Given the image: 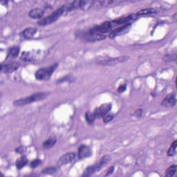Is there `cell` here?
Instances as JSON below:
<instances>
[{
  "label": "cell",
  "instance_id": "6da1fadb",
  "mask_svg": "<svg viewBox=\"0 0 177 177\" xmlns=\"http://www.w3.org/2000/svg\"><path fill=\"white\" fill-rule=\"evenodd\" d=\"M47 94L44 92H39L32 94L31 96L24 98H20L15 100L13 103V105L16 107H23L26 105H29L33 103L38 102L46 98Z\"/></svg>",
  "mask_w": 177,
  "mask_h": 177
},
{
  "label": "cell",
  "instance_id": "7a4b0ae2",
  "mask_svg": "<svg viewBox=\"0 0 177 177\" xmlns=\"http://www.w3.org/2000/svg\"><path fill=\"white\" fill-rule=\"evenodd\" d=\"M65 12V10L64 6H62L61 8H58V10H56L53 12H52L51 14L48 15V16L43 18L42 20H41L40 21L38 22L37 24L39 26H48L49 24H51L53 23H54L55 22H56L58 19L62 15L64 14Z\"/></svg>",
  "mask_w": 177,
  "mask_h": 177
},
{
  "label": "cell",
  "instance_id": "3957f363",
  "mask_svg": "<svg viewBox=\"0 0 177 177\" xmlns=\"http://www.w3.org/2000/svg\"><path fill=\"white\" fill-rule=\"evenodd\" d=\"M58 63H55L52 65H50L48 67L40 69L36 72L35 76L38 80H47L51 77L53 72L58 67Z\"/></svg>",
  "mask_w": 177,
  "mask_h": 177
},
{
  "label": "cell",
  "instance_id": "277c9868",
  "mask_svg": "<svg viewBox=\"0 0 177 177\" xmlns=\"http://www.w3.org/2000/svg\"><path fill=\"white\" fill-rule=\"evenodd\" d=\"M129 59L127 56H121L118 58H99L96 60V63L102 66H114L120 63L125 62Z\"/></svg>",
  "mask_w": 177,
  "mask_h": 177
},
{
  "label": "cell",
  "instance_id": "5b68a950",
  "mask_svg": "<svg viewBox=\"0 0 177 177\" xmlns=\"http://www.w3.org/2000/svg\"><path fill=\"white\" fill-rule=\"evenodd\" d=\"M42 55V51L41 50H32L30 51H24L22 53L21 60L25 62H33L40 60Z\"/></svg>",
  "mask_w": 177,
  "mask_h": 177
},
{
  "label": "cell",
  "instance_id": "8992f818",
  "mask_svg": "<svg viewBox=\"0 0 177 177\" xmlns=\"http://www.w3.org/2000/svg\"><path fill=\"white\" fill-rule=\"evenodd\" d=\"M112 105L111 103H106L103 104L101 106L98 107V108L94 110L93 114L96 118H100V117H103L108 113L109 111L112 109Z\"/></svg>",
  "mask_w": 177,
  "mask_h": 177
},
{
  "label": "cell",
  "instance_id": "52a82bcc",
  "mask_svg": "<svg viewBox=\"0 0 177 177\" xmlns=\"http://www.w3.org/2000/svg\"><path fill=\"white\" fill-rule=\"evenodd\" d=\"M19 66H20V64L16 62L2 63L1 65V71L4 74H10V73L16 71Z\"/></svg>",
  "mask_w": 177,
  "mask_h": 177
},
{
  "label": "cell",
  "instance_id": "ba28073f",
  "mask_svg": "<svg viewBox=\"0 0 177 177\" xmlns=\"http://www.w3.org/2000/svg\"><path fill=\"white\" fill-rule=\"evenodd\" d=\"M131 26H132V24L129 23V24H124L123 26L121 27L116 28L112 31V32L110 33L109 37H110V38H114V37L116 36L125 34L126 33L128 32L129 29H130Z\"/></svg>",
  "mask_w": 177,
  "mask_h": 177
},
{
  "label": "cell",
  "instance_id": "9c48e42d",
  "mask_svg": "<svg viewBox=\"0 0 177 177\" xmlns=\"http://www.w3.org/2000/svg\"><path fill=\"white\" fill-rule=\"evenodd\" d=\"M75 156H76V155H75L74 152H69L62 155L58 159V163H57V166L61 167L62 165H66V164L73 162L75 159Z\"/></svg>",
  "mask_w": 177,
  "mask_h": 177
},
{
  "label": "cell",
  "instance_id": "30bf717a",
  "mask_svg": "<svg viewBox=\"0 0 177 177\" xmlns=\"http://www.w3.org/2000/svg\"><path fill=\"white\" fill-rule=\"evenodd\" d=\"M92 151H91V148L87 146V145H81V146L78 148V156L80 159H86L91 156Z\"/></svg>",
  "mask_w": 177,
  "mask_h": 177
},
{
  "label": "cell",
  "instance_id": "8fae6325",
  "mask_svg": "<svg viewBox=\"0 0 177 177\" xmlns=\"http://www.w3.org/2000/svg\"><path fill=\"white\" fill-rule=\"evenodd\" d=\"M176 103V96L175 94L170 93L164 98L161 103V106L165 107H175Z\"/></svg>",
  "mask_w": 177,
  "mask_h": 177
},
{
  "label": "cell",
  "instance_id": "7c38bea8",
  "mask_svg": "<svg viewBox=\"0 0 177 177\" xmlns=\"http://www.w3.org/2000/svg\"><path fill=\"white\" fill-rule=\"evenodd\" d=\"M44 11L41 8H33L28 12V16L31 19H40L43 17Z\"/></svg>",
  "mask_w": 177,
  "mask_h": 177
},
{
  "label": "cell",
  "instance_id": "4fadbf2b",
  "mask_svg": "<svg viewBox=\"0 0 177 177\" xmlns=\"http://www.w3.org/2000/svg\"><path fill=\"white\" fill-rule=\"evenodd\" d=\"M36 31L37 30L35 28H31V27L27 28L22 31V36L26 40H29L32 38V37L35 36V34L36 33Z\"/></svg>",
  "mask_w": 177,
  "mask_h": 177
},
{
  "label": "cell",
  "instance_id": "5bb4252c",
  "mask_svg": "<svg viewBox=\"0 0 177 177\" xmlns=\"http://www.w3.org/2000/svg\"><path fill=\"white\" fill-rule=\"evenodd\" d=\"M20 49L19 46H12L11 48L8 50L7 53V59L11 60L17 58V55H19V53H20Z\"/></svg>",
  "mask_w": 177,
  "mask_h": 177
},
{
  "label": "cell",
  "instance_id": "9a60e30c",
  "mask_svg": "<svg viewBox=\"0 0 177 177\" xmlns=\"http://www.w3.org/2000/svg\"><path fill=\"white\" fill-rule=\"evenodd\" d=\"M98 171H99V170H98V166H97L96 163L95 165H90V166L87 167L86 170H84L83 176H89L92 175L93 174H94L95 172H96Z\"/></svg>",
  "mask_w": 177,
  "mask_h": 177
},
{
  "label": "cell",
  "instance_id": "2e32d148",
  "mask_svg": "<svg viewBox=\"0 0 177 177\" xmlns=\"http://www.w3.org/2000/svg\"><path fill=\"white\" fill-rule=\"evenodd\" d=\"M27 163H28L27 158L25 156H22L17 159L15 165H16V167L18 170H21L22 168H23Z\"/></svg>",
  "mask_w": 177,
  "mask_h": 177
},
{
  "label": "cell",
  "instance_id": "e0dca14e",
  "mask_svg": "<svg viewBox=\"0 0 177 177\" xmlns=\"http://www.w3.org/2000/svg\"><path fill=\"white\" fill-rule=\"evenodd\" d=\"M157 9L154 8H147L145 9H142L140 11H138L136 14L137 16H141V15H147L157 12Z\"/></svg>",
  "mask_w": 177,
  "mask_h": 177
},
{
  "label": "cell",
  "instance_id": "ac0fdd59",
  "mask_svg": "<svg viewBox=\"0 0 177 177\" xmlns=\"http://www.w3.org/2000/svg\"><path fill=\"white\" fill-rule=\"evenodd\" d=\"M110 160H111V157L109 156V155H105V156H104L101 158L98 162L96 163L98 170H100L102 169L104 166L109 163V161Z\"/></svg>",
  "mask_w": 177,
  "mask_h": 177
},
{
  "label": "cell",
  "instance_id": "d6986e66",
  "mask_svg": "<svg viewBox=\"0 0 177 177\" xmlns=\"http://www.w3.org/2000/svg\"><path fill=\"white\" fill-rule=\"evenodd\" d=\"M57 139L55 137H50L46 141L43 143V147L45 149H50L52 147L54 146V145L56 143Z\"/></svg>",
  "mask_w": 177,
  "mask_h": 177
},
{
  "label": "cell",
  "instance_id": "ffe728a7",
  "mask_svg": "<svg viewBox=\"0 0 177 177\" xmlns=\"http://www.w3.org/2000/svg\"><path fill=\"white\" fill-rule=\"evenodd\" d=\"M176 147H177V141H175L172 143L171 146H170L168 151H167V155H168L169 156H175L176 153Z\"/></svg>",
  "mask_w": 177,
  "mask_h": 177
},
{
  "label": "cell",
  "instance_id": "44dd1931",
  "mask_svg": "<svg viewBox=\"0 0 177 177\" xmlns=\"http://www.w3.org/2000/svg\"><path fill=\"white\" fill-rule=\"evenodd\" d=\"M176 165H172L165 171V176L172 177L176 174Z\"/></svg>",
  "mask_w": 177,
  "mask_h": 177
},
{
  "label": "cell",
  "instance_id": "7402d4cb",
  "mask_svg": "<svg viewBox=\"0 0 177 177\" xmlns=\"http://www.w3.org/2000/svg\"><path fill=\"white\" fill-rule=\"evenodd\" d=\"M85 119H86V121L88 123V124H93L95 119H96V117H95L93 113H91L87 112L85 114Z\"/></svg>",
  "mask_w": 177,
  "mask_h": 177
},
{
  "label": "cell",
  "instance_id": "603a6c76",
  "mask_svg": "<svg viewBox=\"0 0 177 177\" xmlns=\"http://www.w3.org/2000/svg\"><path fill=\"white\" fill-rule=\"evenodd\" d=\"M163 60L166 62H176V54H167L164 55Z\"/></svg>",
  "mask_w": 177,
  "mask_h": 177
},
{
  "label": "cell",
  "instance_id": "cb8c5ba5",
  "mask_svg": "<svg viewBox=\"0 0 177 177\" xmlns=\"http://www.w3.org/2000/svg\"><path fill=\"white\" fill-rule=\"evenodd\" d=\"M56 171L57 168L55 167H49L43 169L42 170V173L45 174V175H51V174L56 172Z\"/></svg>",
  "mask_w": 177,
  "mask_h": 177
},
{
  "label": "cell",
  "instance_id": "d4e9b609",
  "mask_svg": "<svg viewBox=\"0 0 177 177\" xmlns=\"http://www.w3.org/2000/svg\"><path fill=\"white\" fill-rule=\"evenodd\" d=\"M41 163H42V161L39 159H36L33 160L32 162L30 163V166L31 167H32V168H36V167H38L40 165H41Z\"/></svg>",
  "mask_w": 177,
  "mask_h": 177
},
{
  "label": "cell",
  "instance_id": "484cf974",
  "mask_svg": "<svg viewBox=\"0 0 177 177\" xmlns=\"http://www.w3.org/2000/svg\"><path fill=\"white\" fill-rule=\"evenodd\" d=\"M103 121L105 123H107L110 122L111 121H112L113 118V115L112 114H108V113H107L106 115L104 116L103 117Z\"/></svg>",
  "mask_w": 177,
  "mask_h": 177
},
{
  "label": "cell",
  "instance_id": "4316f807",
  "mask_svg": "<svg viewBox=\"0 0 177 177\" xmlns=\"http://www.w3.org/2000/svg\"><path fill=\"white\" fill-rule=\"evenodd\" d=\"M142 115H143V109H136L134 113V116L137 117V118H141Z\"/></svg>",
  "mask_w": 177,
  "mask_h": 177
},
{
  "label": "cell",
  "instance_id": "83f0119b",
  "mask_svg": "<svg viewBox=\"0 0 177 177\" xmlns=\"http://www.w3.org/2000/svg\"><path fill=\"white\" fill-rule=\"evenodd\" d=\"M126 88H127V86H126V84H122L120 86L118 89H117V91H118V93H122L124 92V91L126 90Z\"/></svg>",
  "mask_w": 177,
  "mask_h": 177
},
{
  "label": "cell",
  "instance_id": "f1b7e54d",
  "mask_svg": "<svg viewBox=\"0 0 177 177\" xmlns=\"http://www.w3.org/2000/svg\"><path fill=\"white\" fill-rule=\"evenodd\" d=\"M15 151H16V152L18 153V154H22L24 151V147L20 146V147L16 148Z\"/></svg>",
  "mask_w": 177,
  "mask_h": 177
},
{
  "label": "cell",
  "instance_id": "f546056e",
  "mask_svg": "<svg viewBox=\"0 0 177 177\" xmlns=\"http://www.w3.org/2000/svg\"><path fill=\"white\" fill-rule=\"evenodd\" d=\"M113 170H114V167L112 166V167H110V168H109V170H107L106 176H109V175H111V174H112V172H113Z\"/></svg>",
  "mask_w": 177,
  "mask_h": 177
}]
</instances>
